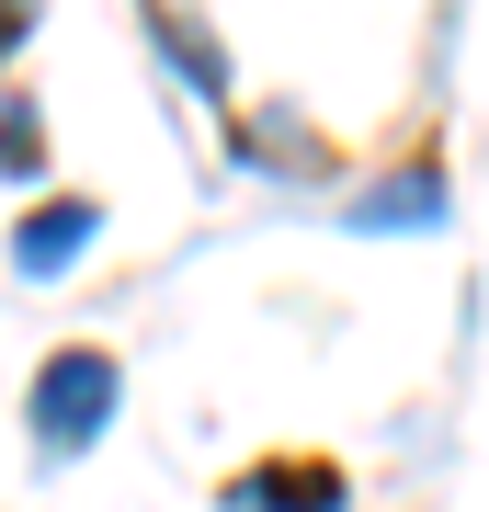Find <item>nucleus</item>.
I'll return each instance as SVG.
<instances>
[{"label": "nucleus", "mask_w": 489, "mask_h": 512, "mask_svg": "<svg viewBox=\"0 0 489 512\" xmlns=\"http://www.w3.org/2000/svg\"><path fill=\"white\" fill-rule=\"evenodd\" d=\"M342 501H353L342 456H308V444H273L228 478V512H342Z\"/></svg>", "instance_id": "f03ea898"}, {"label": "nucleus", "mask_w": 489, "mask_h": 512, "mask_svg": "<svg viewBox=\"0 0 489 512\" xmlns=\"http://www.w3.org/2000/svg\"><path fill=\"white\" fill-rule=\"evenodd\" d=\"M148 23H160V46L182 57V80H194V92L217 103V92H228V46H205V35H194V23H182V12H148Z\"/></svg>", "instance_id": "39448f33"}, {"label": "nucleus", "mask_w": 489, "mask_h": 512, "mask_svg": "<svg viewBox=\"0 0 489 512\" xmlns=\"http://www.w3.org/2000/svg\"><path fill=\"white\" fill-rule=\"evenodd\" d=\"M0 183H46V114H35V92H0Z\"/></svg>", "instance_id": "20e7f679"}, {"label": "nucleus", "mask_w": 489, "mask_h": 512, "mask_svg": "<svg viewBox=\"0 0 489 512\" xmlns=\"http://www.w3.org/2000/svg\"><path fill=\"white\" fill-rule=\"evenodd\" d=\"M103 239V205L91 194H46V205H23V228H12V274H69V262Z\"/></svg>", "instance_id": "7ed1b4c3"}, {"label": "nucleus", "mask_w": 489, "mask_h": 512, "mask_svg": "<svg viewBox=\"0 0 489 512\" xmlns=\"http://www.w3.org/2000/svg\"><path fill=\"white\" fill-rule=\"evenodd\" d=\"M35 35V0H0V69H12V46Z\"/></svg>", "instance_id": "423d86ee"}, {"label": "nucleus", "mask_w": 489, "mask_h": 512, "mask_svg": "<svg viewBox=\"0 0 489 512\" xmlns=\"http://www.w3.org/2000/svg\"><path fill=\"white\" fill-rule=\"evenodd\" d=\"M114 410H126V365H114L103 342H57V353H35V387H23V433H35V456H46V467L91 456Z\"/></svg>", "instance_id": "f257e3e1"}]
</instances>
